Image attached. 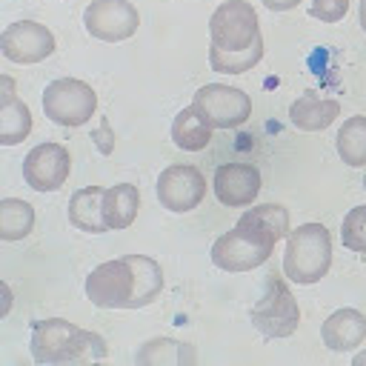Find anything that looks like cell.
<instances>
[{
	"mask_svg": "<svg viewBox=\"0 0 366 366\" xmlns=\"http://www.w3.org/2000/svg\"><path fill=\"white\" fill-rule=\"evenodd\" d=\"M209 37H212V46L226 49V51L249 49L254 40H260L257 11L246 0L220 3L209 17Z\"/></svg>",
	"mask_w": 366,
	"mask_h": 366,
	"instance_id": "obj_7",
	"label": "cell"
},
{
	"mask_svg": "<svg viewBox=\"0 0 366 366\" xmlns=\"http://www.w3.org/2000/svg\"><path fill=\"white\" fill-rule=\"evenodd\" d=\"M337 114H340V103L337 100H326V97H317L312 92L300 94L289 106V120L300 132H320V129L332 126L337 120Z\"/></svg>",
	"mask_w": 366,
	"mask_h": 366,
	"instance_id": "obj_16",
	"label": "cell"
},
{
	"mask_svg": "<svg viewBox=\"0 0 366 366\" xmlns=\"http://www.w3.org/2000/svg\"><path fill=\"white\" fill-rule=\"evenodd\" d=\"M332 266V237L323 223H300L289 232L283 274L297 286L317 283Z\"/></svg>",
	"mask_w": 366,
	"mask_h": 366,
	"instance_id": "obj_4",
	"label": "cell"
},
{
	"mask_svg": "<svg viewBox=\"0 0 366 366\" xmlns=\"http://www.w3.org/2000/svg\"><path fill=\"white\" fill-rule=\"evenodd\" d=\"M360 29L366 31V0H360Z\"/></svg>",
	"mask_w": 366,
	"mask_h": 366,
	"instance_id": "obj_27",
	"label": "cell"
},
{
	"mask_svg": "<svg viewBox=\"0 0 366 366\" xmlns=\"http://www.w3.org/2000/svg\"><path fill=\"white\" fill-rule=\"evenodd\" d=\"M249 317H252L254 329L263 337H289V335H295L297 323H300V309H297V300H295L289 283L277 274H269L266 289H263L260 300L252 306Z\"/></svg>",
	"mask_w": 366,
	"mask_h": 366,
	"instance_id": "obj_5",
	"label": "cell"
},
{
	"mask_svg": "<svg viewBox=\"0 0 366 366\" xmlns=\"http://www.w3.org/2000/svg\"><path fill=\"white\" fill-rule=\"evenodd\" d=\"M31 132V112L23 100L9 97L0 106V143L3 146H14L20 140H26Z\"/></svg>",
	"mask_w": 366,
	"mask_h": 366,
	"instance_id": "obj_23",
	"label": "cell"
},
{
	"mask_svg": "<svg viewBox=\"0 0 366 366\" xmlns=\"http://www.w3.org/2000/svg\"><path fill=\"white\" fill-rule=\"evenodd\" d=\"M260 57H263V37L254 40L249 49H237V51L209 46V66L212 71H220V74H243L252 66H257Z\"/></svg>",
	"mask_w": 366,
	"mask_h": 366,
	"instance_id": "obj_21",
	"label": "cell"
},
{
	"mask_svg": "<svg viewBox=\"0 0 366 366\" xmlns=\"http://www.w3.org/2000/svg\"><path fill=\"white\" fill-rule=\"evenodd\" d=\"M266 9H272V11H289V9H295L300 0H260Z\"/></svg>",
	"mask_w": 366,
	"mask_h": 366,
	"instance_id": "obj_26",
	"label": "cell"
},
{
	"mask_svg": "<svg viewBox=\"0 0 366 366\" xmlns=\"http://www.w3.org/2000/svg\"><path fill=\"white\" fill-rule=\"evenodd\" d=\"M34 229V209L20 197L0 200V237L3 240H23Z\"/></svg>",
	"mask_w": 366,
	"mask_h": 366,
	"instance_id": "obj_20",
	"label": "cell"
},
{
	"mask_svg": "<svg viewBox=\"0 0 366 366\" xmlns=\"http://www.w3.org/2000/svg\"><path fill=\"white\" fill-rule=\"evenodd\" d=\"M352 363H355V366H366V352L355 355V357H352Z\"/></svg>",
	"mask_w": 366,
	"mask_h": 366,
	"instance_id": "obj_28",
	"label": "cell"
},
{
	"mask_svg": "<svg viewBox=\"0 0 366 366\" xmlns=\"http://www.w3.org/2000/svg\"><path fill=\"white\" fill-rule=\"evenodd\" d=\"M134 360L146 363V366H154V363H194L197 355L189 343H180V340H172V337H154V340L140 346Z\"/></svg>",
	"mask_w": 366,
	"mask_h": 366,
	"instance_id": "obj_22",
	"label": "cell"
},
{
	"mask_svg": "<svg viewBox=\"0 0 366 366\" xmlns=\"http://www.w3.org/2000/svg\"><path fill=\"white\" fill-rule=\"evenodd\" d=\"M163 289V269L146 254H126L94 266L86 277V297L97 309H143Z\"/></svg>",
	"mask_w": 366,
	"mask_h": 366,
	"instance_id": "obj_2",
	"label": "cell"
},
{
	"mask_svg": "<svg viewBox=\"0 0 366 366\" xmlns=\"http://www.w3.org/2000/svg\"><path fill=\"white\" fill-rule=\"evenodd\" d=\"M335 146L346 166H352V169L366 166V117L355 114V117L343 120V126L335 137Z\"/></svg>",
	"mask_w": 366,
	"mask_h": 366,
	"instance_id": "obj_19",
	"label": "cell"
},
{
	"mask_svg": "<svg viewBox=\"0 0 366 366\" xmlns=\"http://www.w3.org/2000/svg\"><path fill=\"white\" fill-rule=\"evenodd\" d=\"M340 240L346 249L366 254V206H355L346 212L343 226H340Z\"/></svg>",
	"mask_w": 366,
	"mask_h": 366,
	"instance_id": "obj_24",
	"label": "cell"
},
{
	"mask_svg": "<svg viewBox=\"0 0 366 366\" xmlns=\"http://www.w3.org/2000/svg\"><path fill=\"white\" fill-rule=\"evenodd\" d=\"M3 57L11 63H40L54 51V34L37 20H17L0 34Z\"/></svg>",
	"mask_w": 366,
	"mask_h": 366,
	"instance_id": "obj_11",
	"label": "cell"
},
{
	"mask_svg": "<svg viewBox=\"0 0 366 366\" xmlns=\"http://www.w3.org/2000/svg\"><path fill=\"white\" fill-rule=\"evenodd\" d=\"M289 234V212L277 203H260L240 214L232 232L212 243V263L223 272H249L269 260L277 240Z\"/></svg>",
	"mask_w": 366,
	"mask_h": 366,
	"instance_id": "obj_1",
	"label": "cell"
},
{
	"mask_svg": "<svg viewBox=\"0 0 366 366\" xmlns=\"http://www.w3.org/2000/svg\"><path fill=\"white\" fill-rule=\"evenodd\" d=\"M320 337H323L326 349L349 352V349L360 346L366 337V315L357 309H337L323 320Z\"/></svg>",
	"mask_w": 366,
	"mask_h": 366,
	"instance_id": "obj_14",
	"label": "cell"
},
{
	"mask_svg": "<svg viewBox=\"0 0 366 366\" xmlns=\"http://www.w3.org/2000/svg\"><path fill=\"white\" fill-rule=\"evenodd\" d=\"M349 11V0H312L309 14L320 23H337Z\"/></svg>",
	"mask_w": 366,
	"mask_h": 366,
	"instance_id": "obj_25",
	"label": "cell"
},
{
	"mask_svg": "<svg viewBox=\"0 0 366 366\" xmlns=\"http://www.w3.org/2000/svg\"><path fill=\"white\" fill-rule=\"evenodd\" d=\"M103 197H106V189H100V186H86V189L74 192L69 200V223L89 234L109 232V223L103 217Z\"/></svg>",
	"mask_w": 366,
	"mask_h": 366,
	"instance_id": "obj_15",
	"label": "cell"
},
{
	"mask_svg": "<svg viewBox=\"0 0 366 366\" xmlns=\"http://www.w3.org/2000/svg\"><path fill=\"white\" fill-rule=\"evenodd\" d=\"M206 197V177L200 174L197 166L189 163H177V166H166L157 177V200L163 209L169 212H192L200 206V200Z\"/></svg>",
	"mask_w": 366,
	"mask_h": 366,
	"instance_id": "obj_10",
	"label": "cell"
},
{
	"mask_svg": "<svg viewBox=\"0 0 366 366\" xmlns=\"http://www.w3.org/2000/svg\"><path fill=\"white\" fill-rule=\"evenodd\" d=\"M71 172L69 149L60 143H40L23 160V180L34 192H57Z\"/></svg>",
	"mask_w": 366,
	"mask_h": 366,
	"instance_id": "obj_12",
	"label": "cell"
},
{
	"mask_svg": "<svg viewBox=\"0 0 366 366\" xmlns=\"http://www.w3.org/2000/svg\"><path fill=\"white\" fill-rule=\"evenodd\" d=\"M172 140L183 152H200L212 140V126L194 112V106L180 109L174 114V123H172Z\"/></svg>",
	"mask_w": 366,
	"mask_h": 366,
	"instance_id": "obj_18",
	"label": "cell"
},
{
	"mask_svg": "<svg viewBox=\"0 0 366 366\" xmlns=\"http://www.w3.org/2000/svg\"><path fill=\"white\" fill-rule=\"evenodd\" d=\"M140 209V192L132 183H117L106 189L103 197V217L109 229H129Z\"/></svg>",
	"mask_w": 366,
	"mask_h": 366,
	"instance_id": "obj_17",
	"label": "cell"
},
{
	"mask_svg": "<svg viewBox=\"0 0 366 366\" xmlns=\"http://www.w3.org/2000/svg\"><path fill=\"white\" fill-rule=\"evenodd\" d=\"M363 189H366V177H363Z\"/></svg>",
	"mask_w": 366,
	"mask_h": 366,
	"instance_id": "obj_29",
	"label": "cell"
},
{
	"mask_svg": "<svg viewBox=\"0 0 366 366\" xmlns=\"http://www.w3.org/2000/svg\"><path fill=\"white\" fill-rule=\"evenodd\" d=\"M31 357L37 363H97L106 357V340L63 317L37 320L31 329Z\"/></svg>",
	"mask_w": 366,
	"mask_h": 366,
	"instance_id": "obj_3",
	"label": "cell"
},
{
	"mask_svg": "<svg viewBox=\"0 0 366 366\" xmlns=\"http://www.w3.org/2000/svg\"><path fill=\"white\" fill-rule=\"evenodd\" d=\"M192 106L212 129L243 126L252 114V97L243 89H234L226 83H206L203 89L194 92Z\"/></svg>",
	"mask_w": 366,
	"mask_h": 366,
	"instance_id": "obj_8",
	"label": "cell"
},
{
	"mask_svg": "<svg viewBox=\"0 0 366 366\" xmlns=\"http://www.w3.org/2000/svg\"><path fill=\"white\" fill-rule=\"evenodd\" d=\"M97 109V94L86 80L60 77L51 80L43 92V112L57 126H83Z\"/></svg>",
	"mask_w": 366,
	"mask_h": 366,
	"instance_id": "obj_6",
	"label": "cell"
},
{
	"mask_svg": "<svg viewBox=\"0 0 366 366\" xmlns=\"http://www.w3.org/2000/svg\"><path fill=\"white\" fill-rule=\"evenodd\" d=\"M212 189L223 206H252L260 194V172L252 163H223L214 172Z\"/></svg>",
	"mask_w": 366,
	"mask_h": 366,
	"instance_id": "obj_13",
	"label": "cell"
},
{
	"mask_svg": "<svg viewBox=\"0 0 366 366\" xmlns=\"http://www.w3.org/2000/svg\"><path fill=\"white\" fill-rule=\"evenodd\" d=\"M83 26L103 43H120L137 31L140 14L129 0H92L83 11Z\"/></svg>",
	"mask_w": 366,
	"mask_h": 366,
	"instance_id": "obj_9",
	"label": "cell"
}]
</instances>
